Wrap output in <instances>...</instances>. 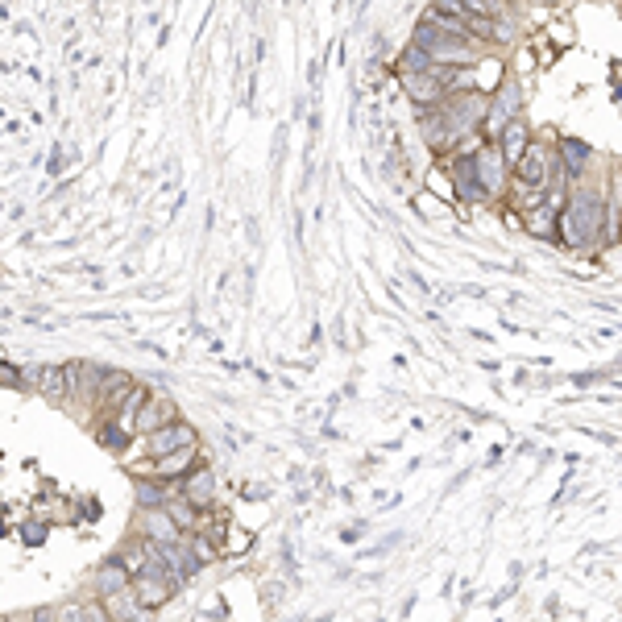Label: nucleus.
Returning <instances> with one entry per match:
<instances>
[{
	"label": "nucleus",
	"mask_w": 622,
	"mask_h": 622,
	"mask_svg": "<svg viewBox=\"0 0 622 622\" xmlns=\"http://www.w3.org/2000/svg\"><path fill=\"white\" fill-rule=\"evenodd\" d=\"M556 171H560L556 150L548 146V141H531L527 154H523V162L515 166V175H511V179L523 183V187H531V191H548Z\"/></svg>",
	"instance_id": "f257e3e1"
},
{
	"label": "nucleus",
	"mask_w": 622,
	"mask_h": 622,
	"mask_svg": "<svg viewBox=\"0 0 622 622\" xmlns=\"http://www.w3.org/2000/svg\"><path fill=\"white\" fill-rule=\"evenodd\" d=\"M183 448H200V432H195L187 419H175V423H166L162 432L146 436V457L150 461L171 457V452H183Z\"/></svg>",
	"instance_id": "f03ea898"
},
{
	"label": "nucleus",
	"mask_w": 622,
	"mask_h": 622,
	"mask_svg": "<svg viewBox=\"0 0 622 622\" xmlns=\"http://www.w3.org/2000/svg\"><path fill=\"white\" fill-rule=\"evenodd\" d=\"M195 461H200V448H183V452H171V457H158V461H146L137 465V477H154L162 486H175L183 477H191Z\"/></svg>",
	"instance_id": "7ed1b4c3"
},
{
	"label": "nucleus",
	"mask_w": 622,
	"mask_h": 622,
	"mask_svg": "<svg viewBox=\"0 0 622 622\" xmlns=\"http://www.w3.org/2000/svg\"><path fill=\"white\" fill-rule=\"evenodd\" d=\"M21 386L38 390L50 403H71V386H67L63 365H30V370H21Z\"/></svg>",
	"instance_id": "20e7f679"
},
{
	"label": "nucleus",
	"mask_w": 622,
	"mask_h": 622,
	"mask_svg": "<svg viewBox=\"0 0 622 622\" xmlns=\"http://www.w3.org/2000/svg\"><path fill=\"white\" fill-rule=\"evenodd\" d=\"M473 171H477V183H482L490 195H506V187H511V175H506V158H502L498 141L473 154Z\"/></svg>",
	"instance_id": "39448f33"
},
{
	"label": "nucleus",
	"mask_w": 622,
	"mask_h": 622,
	"mask_svg": "<svg viewBox=\"0 0 622 622\" xmlns=\"http://www.w3.org/2000/svg\"><path fill=\"white\" fill-rule=\"evenodd\" d=\"M179 415H175V403L171 399H162V394H150L146 403H141V411H137V419H133V436H154V432H162L166 423H175Z\"/></svg>",
	"instance_id": "423d86ee"
},
{
	"label": "nucleus",
	"mask_w": 622,
	"mask_h": 622,
	"mask_svg": "<svg viewBox=\"0 0 622 622\" xmlns=\"http://www.w3.org/2000/svg\"><path fill=\"white\" fill-rule=\"evenodd\" d=\"M88 585H92V598H100V602H104V598H112V593H125V589L133 585V577H129L125 564H121L117 556H112V560H104L100 569L92 573V581H88Z\"/></svg>",
	"instance_id": "0eeeda50"
},
{
	"label": "nucleus",
	"mask_w": 622,
	"mask_h": 622,
	"mask_svg": "<svg viewBox=\"0 0 622 622\" xmlns=\"http://www.w3.org/2000/svg\"><path fill=\"white\" fill-rule=\"evenodd\" d=\"M166 515H171V523L183 531V535H200L204 531V523H208V511H200V506H191L175 486H171V498H166V506H162Z\"/></svg>",
	"instance_id": "6e6552de"
},
{
	"label": "nucleus",
	"mask_w": 622,
	"mask_h": 622,
	"mask_svg": "<svg viewBox=\"0 0 622 622\" xmlns=\"http://www.w3.org/2000/svg\"><path fill=\"white\" fill-rule=\"evenodd\" d=\"M179 494L191 506H200V511H212V506H216V473L208 465H200L191 477H183V482H179Z\"/></svg>",
	"instance_id": "1a4fd4ad"
},
{
	"label": "nucleus",
	"mask_w": 622,
	"mask_h": 622,
	"mask_svg": "<svg viewBox=\"0 0 622 622\" xmlns=\"http://www.w3.org/2000/svg\"><path fill=\"white\" fill-rule=\"evenodd\" d=\"M137 535L141 540H150V544H179L183 540V531L171 523L166 511H141L137 515Z\"/></svg>",
	"instance_id": "9d476101"
},
{
	"label": "nucleus",
	"mask_w": 622,
	"mask_h": 622,
	"mask_svg": "<svg viewBox=\"0 0 622 622\" xmlns=\"http://www.w3.org/2000/svg\"><path fill=\"white\" fill-rule=\"evenodd\" d=\"M104 610H108L112 622H150V614H154V610H146V606H141V602L133 598V589L104 598Z\"/></svg>",
	"instance_id": "9b49d317"
},
{
	"label": "nucleus",
	"mask_w": 622,
	"mask_h": 622,
	"mask_svg": "<svg viewBox=\"0 0 622 622\" xmlns=\"http://www.w3.org/2000/svg\"><path fill=\"white\" fill-rule=\"evenodd\" d=\"M54 610H59V622H112L100 598H75V602L54 606Z\"/></svg>",
	"instance_id": "f8f14e48"
},
{
	"label": "nucleus",
	"mask_w": 622,
	"mask_h": 622,
	"mask_svg": "<svg viewBox=\"0 0 622 622\" xmlns=\"http://www.w3.org/2000/svg\"><path fill=\"white\" fill-rule=\"evenodd\" d=\"M129 589H133V598H137L141 606H146V610H162L166 602L175 598V589L166 585V581H154V577H133Z\"/></svg>",
	"instance_id": "ddd939ff"
},
{
	"label": "nucleus",
	"mask_w": 622,
	"mask_h": 622,
	"mask_svg": "<svg viewBox=\"0 0 622 622\" xmlns=\"http://www.w3.org/2000/svg\"><path fill=\"white\" fill-rule=\"evenodd\" d=\"M498 146H502V158H506V162L519 166L523 154H527V146H531V141H527V125H523V121H511V125L498 133Z\"/></svg>",
	"instance_id": "4468645a"
},
{
	"label": "nucleus",
	"mask_w": 622,
	"mask_h": 622,
	"mask_svg": "<svg viewBox=\"0 0 622 622\" xmlns=\"http://www.w3.org/2000/svg\"><path fill=\"white\" fill-rule=\"evenodd\" d=\"M556 220H560V212H552L548 204H540L535 212H527V216H523V224H527L531 233H552V229H556Z\"/></svg>",
	"instance_id": "2eb2a0df"
},
{
	"label": "nucleus",
	"mask_w": 622,
	"mask_h": 622,
	"mask_svg": "<svg viewBox=\"0 0 622 622\" xmlns=\"http://www.w3.org/2000/svg\"><path fill=\"white\" fill-rule=\"evenodd\" d=\"M21 535H25L30 544H42V540H46V527H42V523H30V527H21Z\"/></svg>",
	"instance_id": "dca6fc26"
},
{
	"label": "nucleus",
	"mask_w": 622,
	"mask_h": 622,
	"mask_svg": "<svg viewBox=\"0 0 622 622\" xmlns=\"http://www.w3.org/2000/svg\"><path fill=\"white\" fill-rule=\"evenodd\" d=\"M0 386H21V374H13V365L0 361Z\"/></svg>",
	"instance_id": "f3484780"
}]
</instances>
